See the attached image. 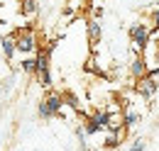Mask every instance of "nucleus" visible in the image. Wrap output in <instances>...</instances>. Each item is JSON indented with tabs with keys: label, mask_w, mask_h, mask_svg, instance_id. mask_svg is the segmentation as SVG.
Wrapping results in <instances>:
<instances>
[{
	"label": "nucleus",
	"mask_w": 159,
	"mask_h": 151,
	"mask_svg": "<svg viewBox=\"0 0 159 151\" xmlns=\"http://www.w3.org/2000/svg\"><path fill=\"white\" fill-rule=\"evenodd\" d=\"M64 95L57 93V90H47V95L39 100V105H37V114H39V119H52V117H59V112L64 110Z\"/></svg>",
	"instance_id": "nucleus-1"
},
{
	"label": "nucleus",
	"mask_w": 159,
	"mask_h": 151,
	"mask_svg": "<svg viewBox=\"0 0 159 151\" xmlns=\"http://www.w3.org/2000/svg\"><path fill=\"white\" fill-rule=\"evenodd\" d=\"M127 37H130V44H132V51L144 54V51H147V44H149V39H152V27L144 24V22H135V24H130Z\"/></svg>",
	"instance_id": "nucleus-2"
},
{
	"label": "nucleus",
	"mask_w": 159,
	"mask_h": 151,
	"mask_svg": "<svg viewBox=\"0 0 159 151\" xmlns=\"http://www.w3.org/2000/svg\"><path fill=\"white\" fill-rule=\"evenodd\" d=\"M12 37H15L17 54H22V56H32V54L37 51V46H39L37 34H34V29H32V27H22V29H17Z\"/></svg>",
	"instance_id": "nucleus-3"
},
{
	"label": "nucleus",
	"mask_w": 159,
	"mask_h": 151,
	"mask_svg": "<svg viewBox=\"0 0 159 151\" xmlns=\"http://www.w3.org/2000/svg\"><path fill=\"white\" fill-rule=\"evenodd\" d=\"M37 71H34V76H37V80H39V85L44 88V90H49L52 88V68H49V61H52V49H39L37 54Z\"/></svg>",
	"instance_id": "nucleus-4"
},
{
	"label": "nucleus",
	"mask_w": 159,
	"mask_h": 151,
	"mask_svg": "<svg viewBox=\"0 0 159 151\" xmlns=\"http://www.w3.org/2000/svg\"><path fill=\"white\" fill-rule=\"evenodd\" d=\"M135 93H137L142 100H152V97L159 93V83H157V78L147 73L144 78L135 80Z\"/></svg>",
	"instance_id": "nucleus-5"
},
{
	"label": "nucleus",
	"mask_w": 159,
	"mask_h": 151,
	"mask_svg": "<svg viewBox=\"0 0 159 151\" xmlns=\"http://www.w3.org/2000/svg\"><path fill=\"white\" fill-rule=\"evenodd\" d=\"M147 71H149L147 58L135 51V54H132V61H130V76H132L135 80H139V78H144V76H147Z\"/></svg>",
	"instance_id": "nucleus-6"
},
{
	"label": "nucleus",
	"mask_w": 159,
	"mask_h": 151,
	"mask_svg": "<svg viewBox=\"0 0 159 151\" xmlns=\"http://www.w3.org/2000/svg\"><path fill=\"white\" fill-rule=\"evenodd\" d=\"M86 34H88L91 49H96V46L100 44V39H103V27H100L98 19H88V22H86Z\"/></svg>",
	"instance_id": "nucleus-7"
},
{
	"label": "nucleus",
	"mask_w": 159,
	"mask_h": 151,
	"mask_svg": "<svg viewBox=\"0 0 159 151\" xmlns=\"http://www.w3.org/2000/svg\"><path fill=\"white\" fill-rule=\"evenodd\" d=\"M0 49H2L5 58L10 61V58L17 54V46H15V37H0Z\"/></svg>",
	"instance_id": "nucleus-8"
},
{
	"label": "nucleus",
	"mask_w": 159,
	"mask_h": 151,
	"mask_svg": "<svg viewBox=\"0 0 159 151\" xmlns=\"http://www.w3.org/2000/svg\"><path fill=\"white\" fill-rule=\"evenodd\" d=\"M122 132H127V129H118V132H108L105 141H103V149H118L120 144H122Z\"/></svg>",
	"instance_id": "nucleus-9"
},
{
	"label": "nucleus",
	"mask_w": 159,
	"mask_h": 151,
	"mask_svg": "<svg viewBox=\"0 0 159 151\" xmlns=\"http://www.w3.org/2000/svg\"><path fill=\"white\" fill-rule=\"evenodd\" d=\"M139 119H142V114H139V112H132V110H125V112H122V124H125V129L137 127Z\"/></svg>",
	"instance_id": "nucleus-10"
},
{
	"label": "nucleus",
	"mask_w": 159,
	"mask_h": 151,
	"mask_svg": "<svg viewBox=\"0 0 159 151\" xmlns=\"http://www.w3.org/2000/svg\"><path fill=\"white\" fill-rule=\"evenodd\" d=\"M37 10H39L37 0H20V12L25 15V17H34Z\"/></svg>",
	"instance_id": "nucleus-11"
},
{
	"label": "nucleus",
	"mask_w": 159,
	"mask_h": 151,
	"mask_svg": "<svg viewBox=\"0 0 159 151\" xmlns=\"http://www.w3.org/2000/svg\"><path fill=\"white\" fill-rule=\"evenodd\" d=\"M20 71L27 76H34V71H37V56H25L20 61Z\"/></svg>",
	"instance_id": "nucleus-12"
},
{
	"label": "nucleus",
	"mask_w": 159,
	"mask_h": 151,
	"mask_svg": "<svg viewBox=\"0 0 159 151\" xmlns=\"http://www.w3.org/2000/svg\"><path fill=\"white\" fill-rule=\"evenodd\" d=\"M83 129H86V134H88V136H93V134H100V132H105V129L100 127V124L96 122V119H93V117H91V114H88V117L83 119Z\"/></svg>",
	"instance_id": "nucleus-13"
},
{
	"label": "nucleus",
	"mask_w": 159,
	"mask_h": 151,
	"mask_svg": "<svg viewBox=\"0 0 159 151\" xmlns=\"http://www.w3.org/2000/svg\"><path fill=\"white\" fill-rule=\"evenodd\" d=\"M144 146H147L144 139H135V141L130 144V149H127V151H144Z\"/></svg>",
	"instance_id": "nucleus-14"
},
{
	"label": "nucleus",
	"mask_w": 159,
	"mask_h": 151,
	"mask_svg": "<svg viewBox=\"0 0 159 151\" xmlns=\"http://www.w3.org/2000/svg\"><path fill=\"white\" fill-rule=\"evenodd\" d=\"M149 19H152V29H159V7H157V10H152Z\"/></svg>",
	"instance_id": "nucleus-15"
},
{
	"label": "nucleus",
	"mask_w": 159,
	"mask_h": 151,
	"mask_svg": "<svg viewBox=\"0 0 159 151\" xmlns=\"http://www.w3.org/2000/svg\"><path fill=\"white\" fill-rule=\"evenodd\" d=\"M93 17H96V19L103 17V7H93Z\"/></svg>",
	"instance_id": "nucleus-16"
},
{
	"label": "nucleus",
	"mask_w": 159,
	"mask_h": 151,
	"mask_svg": "<svg viewBox=\"0 0 159 151\" xmlns=\"http://www.w3.org/2000/svg\"><path fill=\"white\" fill-rule=\"evenodd\" d=\"M0 88H2V83H0Z\"/></svg>",
	"instance_id": "nucleus-17"
}]
</instances>
